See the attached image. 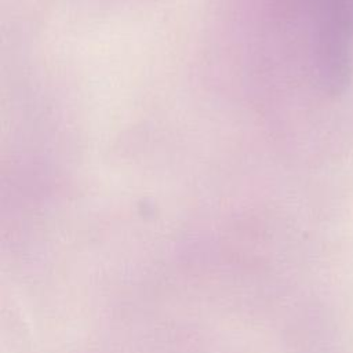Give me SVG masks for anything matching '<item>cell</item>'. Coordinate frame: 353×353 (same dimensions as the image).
Listing matches in <instances>:
<instances>
[{"mask_svg": "<svg viewBox=\"0 0 353 353\" xmlns=\"http://www.w3.org/2000/svg\"><path fill=\"white\" fill-rule=\"evenodd\" d=\"M306 4L317 73L330 91H339L353 66V0H306Z\"/></svg>", "mask_w": 353, "mask_h": 353, "instance_id": "6da1fadb", "label": "cell"}]
</instances>
